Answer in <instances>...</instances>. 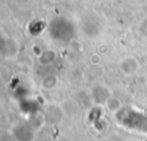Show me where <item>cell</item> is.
I'll use <instances>...</instances> for the list:
<instances>
[{"label": "cell", "mask_w": 147, "mask_h": 141, "mask_svg": "<svg viewBox=\"0 0 147 141\" xmlns=\"http://www.w3.org/2000/svg\"><path fill=\"white\" fill-rule=\"evenodd\" d=\"M139 64L137 62V60H134L133 57H124L121 61V69H122V73L126 75V76H131L134 75L136 71L138 70Z\"/></svg>", "instance_id": "cell-1"}]
</instances>
